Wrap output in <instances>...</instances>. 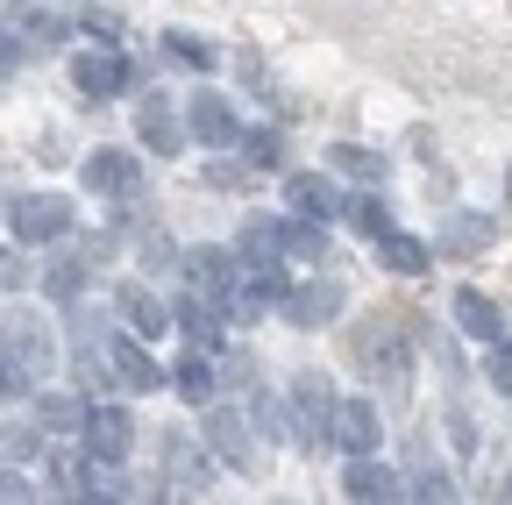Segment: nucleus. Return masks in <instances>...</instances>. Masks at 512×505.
<instances>
[{
    "label": "nucleus",
    "mask_w": 512,
    "mask_h": 505,
    "mask_svg": "<svg viewBox=\"0 0 512 505\" xmlns=\"http://www.w3.org/2000/svg\"><path fill=\"white\" fill-rule=\"evenodd\" d=\"M484 377H491V392H505L512 399V342L498 335V342H484Z\"/></svg>",
    "instance_id": "7c9ffc66"
},
{
    "label": "nucleus",
    "mask_w": 512,
    "mask_h": 505,
    "mask_svg": "<svg viewBox=\"0 0 512 505\" xmlns=\"http://www.w3.org/2000/svg\"><path fill=\"white\" fill-rule=\"evenodd\" d=\"M79 292H86V264H79V257H57V264H43V299L72 306Z\"/></svg>",
    "instance_id": "393cba45"
},
{
    "label": "nucleus",
    "mask_w": 512,
    "mask_h": 505,
    "mask_svg": "<svg viewBox=\"0 0 512 505\" xmlns=\"http://www.w3.org/2000/svg\"><path fill=\"white\" fill-rule=\"evenodd\" d=\"M0 349L15 356V370L29 377V385L57 377V335H50V321H36V313H15V321H0Z\"/></svg>",
    "instance_id": "f257e3e1"
},
{
    "label": "nucleus",
    "mask_w": 512,
    "mask_h": 505,
    "mask_svg": "<svg viewBox=\"0 0 512 505\" xmlns=\"http://www.w3.org/2000/svg\"><path fill=\"white\" fill-rule=\"evenodd\" d=\"M36 271H29V257H22V242L15 249H0V292H22Z\"/></svg>",
    "instance_id": "2f4dec72"
},
{
    "label": "nucleus",
    "mask_w": 512,
    "mask_h": 505,
    "mask_svg": "<svg viewBox=\"0 0 512 505\" xmlns=\"http://www.w3.org/2000/svg\"><path fill=\"white\" fill-rule=\"evenodd\" d=\"M15 29L36 36V43H57V36H64V22H57L50 8H36V0H22V8H15Z\"/></svg>",
    "instance_id": "c756f323"
},
{
    "label": "nucleus",
    "mask_w": 512,
    "mask_h": 505,
    "mask_svg": "<svg viewBox=\"0 0 512 505\" xmlns=\"http://www.w3.org/2000/svg\"><path fill=\"white\" fill-rule=\"evenodd\" d=\"M114 29H121V22H114L107 8H86V15H79V36H93V43H114Z\"/></svg>",
    "instance_id": "f704fd0d"
},
{
    "label": "nucleus",
    "mask_w": 512,
    "mask_h": 505,
    "mask_svg": "<svg viewBox=\"0 0 512 505\" xmlns=\"http://www.w3.org/2000/svg\"><path fill=\"white\" fill-rule=\"evenodd\" d=\"M79 185H86V193H100V200H136L143 164H136V150H93V157L79 164Z\"/></svg>",
    "instance_id": "423d86ee"
},
{
    "label": "nucleus",
    "mask_w": 512,
    "mask_h": 505,
    "mask_svg": "<svg viewBox=\"0 0 512 505\" xmlns=\"http://www.w3.org/2000/svg\"><path fill=\"white\" fill-rule=\"evenodd\" d=\"M178 271L192 278V292H207V299H235V278H242V257H235V249H178Z\"/></svg>",
    "instance_id": "0eeeda50"
},
{
    "label": "nucleus",
    "mask_w": 512,
    "mask_h": 505,
    "mask_svg": "<svg viewBox=\"0 0 512 505\" xmlns=\"http://www.w3.org/2000/svg\"><path fill=\"white\" fill-rule=\"evenodd\" d=\"M79 449L107 470H121L128 456H136V420H128V406H86L79 420Z\"/></svg>",
    "instance_id": "f03ea898"
},
{
    "label": "nucleus",
    "mask_w": 512,
    "mask_h": 505,
    "mask_svg": "<svg viewBox=\"0 0 512 505\" xmlns=\"http://www.w3.org/2000/svg\"><path fill=\"white\" fill-rule=\"evenodd\" d=\"M342 306H349V285H342V278H313V285H292V292L278 299V313H285L292 328H335Z\"/></svg>",
    "instance_id": "20e7f679"
},
{
    "label": "nucleus",
    "mask_w": 512,
    "mask_h": 505,
    "mask_svg": "<svg viewBox=\"0 0 512 505\" xmlns=\"http://www.w3.org/2000/svg\"><path fill=\"white\" fill-rule=\"evenodd\" d=\"M406 498H456V484H448V470H420V477H399Z\"/></svg>",
    "instance_id": "473e14b6"
},
{
    "label": "nucleus",
    "mask_w": 512,
    "mask_h": 505,
    "mask_svg": "<svg viewBox=\"0 0 512 505\" xmlns=\"http://www.w3.org/2000/svg\"><path fill=\"white\" fill-rule=\"evenodd\" d=\"M164 385H171L178 399H192V406H207V399H214V385H221V377H214V356H207V349H192V356L164 377Z\"/></svg>",
    "instance_id": "412c9836"
},
{
    "label": "nucleus",
    "mask_w": 512,
    "mask_h": 505,
    "mask_svg": "<svg viewBox=\"0 0 512 505\" xmlns=\"http://www.w3.org/2000/svg\"><path fill=\"white\" fill-rule=\"evenodd\" d=\"M72 200H64V193H22L15 207H8V228H15V242L22 249H36V242H64V235H72Z\"/></svg>",
    "instance_id": "7ed1b4c3"
},
{
    "label": "nucleus",
    "mask_w": 512,
    "mask_h": 505,
    "mask_svg": "<svg viewBox=\"0 0 512 505\" xmlns=\"http://www.w3.org/2000/svg\"><path fill=\"white\" fill-rule=\"evenodd\" d=\"M100 349H107V370H114V385H121V392H164V377H171V370L150 356V342H136V335L121 328V335H107Z\"/></svg>",
    "instance_id": "39448f33"
},
{
    "label": "nucleus",
    "mask_w": 512,
    "mask_h": 505,
    "mask_svg": "<svg viewBox=\"0 0 512 505\" xmlns=\"http://www.w3.org/2000/svg\"><path fill=\"white\" fill-rule=\"evenodd\" d=\"M136 136L150 143V157H185V143H192V136H185V121L171 114V100H164V93H150V100H143Z\"/></svg>",
    "instance_id": "dca6fc26"
},
{
    "label": "nucleus",
    "mask_w": 512,
    "mask_h": 505,
    "mask_svg": "<svg viewBox=\"0 0 512 505\" xmlns=\"http://www.w3.org/2000/svg\"><path fill=\"white\" fill-rule=\"evenodd\" d=\"M448 313H456V335H463V342H498V335H505L498 299H491V292H477V285H456Z\"/></svg>",
    "instance_id": "ddd939ff"
},
{
    "label": "nucleus",
    "mask_w": 512,
    "mask_h": 505,
    "mask_svg": "<svg viewBox=\"0 0 512 505\" xmlns=\"http://www.w3.org/2000/svg\"><path fill=\"white\" fill-rule=\"evenodd\" d=\"M171 328H178L192 349H207V356H214V349H221V328H228V306L207 299V292H185V299L171 306Z\"/></svg>",
    "instance_id": "1a4fd4ad"
},
{
    "label": "nucleus",
    "mask_w": 512,
    "mask_h": 505,
    "mask_svg": "<svg viewBox=\"0 0 512 505\" xmlns=\"http://www.w3.org/2000/svg\"><path fill=\"white\" fill-rule=\"evenodd\" d=\"M22 392H29V377L15 370V356H8V349H0V406H8V399H22Z\"/></svg>",
    "instance_id": "c9c22d12"
},
{
    "label": "nucleus",
    "mask_w": 512,
    "mask_h": 505,
    "mask_svg": "<svg viewBox=\"0 0 512 505\" xmlns=\"http://www.w3.org/2000/svg\"><path fill=\"white\" fill-rule=\"evenodd\" d=\"M342 491H349L356 505H384V498H406L399 470H392V463H377V456H349V470H342Z\"/></svg>",
    "instance_id": "f3484780"
},
{
    "label": "nucleus",
    "mask_w": 512,
    "mask_h": 505,
    "mask_svg": "<svg viewBox=\"0 0 512 505\" xmlns=\"http://www.w3.org/2000/svg\"><path fill=\"white\" fill-rule=\"evenodd\" d=\"M377 406L370 399H335V413H328V441L335 449H349V456H377Z\"/></svg>",
    "instance_id": "f8f14e48"
},
{
    "label": "nucleus",
    "mask_w": 512,
    "mask_h": 505,
    "mask_svg": "<svg viewBox=\"0 0 512 505\" xmlns=\"http://www.w3.org/2000/svg\"><path fill=\"white\" fill-rule=\"evenodd\" d=\"M328 164H335L342 178H363V185H384V171H392V157H384V150H363V143H335Z\"/></svg>",
    "instance_id": "4be33fe9"
},
{
    "label": "nucleus",
    "mask_w": 512,
    "mask_h": 505,
    "mask_svg": "<svg viewBox=\"0 0 512 505\" xmlns=\"http://www.w3.org/2000/svg\"><path fill=\"white\" fill-rule=\"evenodd\" d=\"M15 498H36V477H22L15 463L0 470V505H15Z\"/></svg>",
    "instance_id": "e433bc0d"
},
{
    "label": "nucleus",
    "mask_w": 512,
    "mask_h": 505,
    "mask_svg": "<svg viewBox=\"0 0 512 505\" xmlns=\"http://www.w3.org/2000/svg\"><path fill=\"white\" fill-rule=\"evenodd\" d=\"M292 406H299V441L320 449V441H328V413H335V392L320 385V370H299L292 377Z\"/></svg>",
    "instance_id": "4468645a"
},
{
    "label": "nucleus",
    "mask_w": 512,
    "mask_h": 505,
    "mask_svg": "<svg viewBox=\"0 0 512 505\" xmlns=\"http://www.w3.org/2000/svg\"><path fill=\"white\" fill-rule=\"evenodd\" d=\"M342 214H349V228H356L363 242H377L384 228H392V207H384L377 193H356V200H342Z\"/></svg>",
    "instance_id": "cd10ccee"
},
{
    "label": "nucleus",
    "mask_w": 512,
    "mask_h": 505,
    "mask_svg": "<svg viewBox=\"0 0 512 505\" xmlns=\"http://www.w3.org/2000/svg\"><path fill=\"white\" fill-rule=\"evenodd\" d=\"M235 143H242L249 171H285V136H278V129H242Z\"/></svg>",
    "instance_id": "a878e982"
},
{
    "label": "nucleus",
    "mask_w": 512,
    "mask_h": 505,
    "mask_svg": "<svg viewBox=\"0 0 512 505\" xmlns=\"http://www.w3.org/2000/svg\"><path fill=\"white\" fill-rule=\"evenodd\" d=\"M22 50H29V43H22L15 29H0V72H15V65H22Z\"/></svg>",
    "instance_id": "58836bf2"
},
{
    "label": "nucleus",
    "mask_w": 512,
    "mask_h": 505,
    "mask_svg": "<svg viewBox=\"0 0 512 505\" xmlns=\"http://www.w3.org/2000/svg\"><path fill=\"white\" fill-rule=\"evenodd\" d=\"M36 441H43V434H29V427H0V456H8V463H29Z\"/></svg>",
    "instance_id": "72a5a7b5"
},
{
    "label": "nucleus",
    "mask_w": 512,
    "mask_h": 505,
    "mask_svg": "<svg viewBox=\"0 0 512 505\" xmlns=\"http://www.w3.org/2000/svg\"><path fill=\"white\" fill-rule=\"evenodd\" d=\"M207 449H214L228 470H256V456H249V427H242V413H228V406H207Z\"/></svg>",
    "instance_id": "6ab92c4d"
},
{
    "label": "nucleus",
    "mask_w": 512,
    "mask_h": 505,
    "mask_svg": "<svg viewBox=\"0 0 512 505\" xmlns=\"http://www.w3.org/2000/svg\"><path fill=\"white\" fill-rule=\"evenodd\" d=\"M285 207L306 214V221H335V214H342L335 171H285Z\"/></svg>",
    "instance_id": "9d476101"
},
{
    "label": "nucleus",
    "mask_w": 512,
    "mask_h": 505,
    "mask_svg": "<svg viewBox=\"0 0 512 505\" xmlns=\"http://www.w3.org/2000/svg\"><path fill=\"white\" fill-rule=\"evenodd\" d=\"M271 242H278V257L328 264V221H306V214H271Z\"/></svg>",
    "instance_id": "2eb2a0df"
},
{
    "label": "nucleus",
    "mask_w": 512,
    "mask_h": 505,
    "mask_svg": "<svg viewBox=\"0 0 512 505\" xmlns=\"http://www.w3.org/2000/svg\"><path fill=\"white\" fill-rule=\"evenodd\" d=\"M79 420H86V406H79V399H64V392H36V427H43V434H79Z\"/></svg>",
    "instance_id": "5701e85b"
},
{
    "label": "nucleus",
    "mask_w": 512,
    "mask_h": 505,
    "mask_svg": "<svg viewBox=\"0 0 512 505\" xmlns=\"http://www.w3.org/2000/svg\"><path fill=\"white\" fill-rule=\"evenodd\" d=\"M249 420H256V434H264V441H292V427H285V399H271V392H256Z\"/></svg>",
    "instance_id": "c85d7f7f"
},
{
    "label": "nucleus",
    "mask_w": 512,
    "mask_h": 505,
    "mask_svg": "<svg viewBox=\"0 0 512 505\" xmlns=\"http://www.w3.org/2000/svg\"><path fill=\"white\" fill-rule=\"evenodd\" d=\"M72 86L86 93V100H114L121 86H128V65L114 50H86V57H72Z\"/></svg>",
    "instance_id": "a211bd4d"
},
{
    "label": "nucleus",
    "mask_w": 512,
    "mask_h": 505,
    "mask_svg": "<svg viewBox=\"0 0 512 505\" xmlns=\"http://www.w3.org/2000/svg\"><path fill=\"white\" fill-rule=\"evenodd\" d=\"M171 257H178V249H171V235H150V242H143V264H150V271H164Z\"/></svg>",
    "instance_id": "4c0bfd02"
},
{
    "label": "nucleus",
    "mask_w": 512,
    "mask_h": 505,
    "mask_svg": "<svg viewBox=\"0 0 512 505\" xmlns=\"http://www.w3.org/2000/svg\"><path fill=\"white\" fill-rule=\"evenodd\" d=\"M370 249H377V264H384V271H399V278H420V271H434V242H420V235H399V228H384Z\"/></svg>",
    "instance_id": "aec40b11"
},
{
    "label": "nucleus",
    "mask_w": 512,
    "mask_h": 505,
    "mask_svg": "<svg viewBox=\"0 0 512 505\" xmlns=\"http://www.w3.org/2000/svg\"><path fill=\"white\" fill-rule=\"evenodd\" d=\"M114 313H121V328L136 335V342H164V335H171V306H164L150 285H121V292H114Z\"/></svg>",
    "instance_id": "9b49d317"
},
{
    "label": "nucleus",
    "mask_w": 512,
    "mask_h": 505,
    "mask_svg": "<svg viewBox=\"0 0 512 505\" xmlns=\"http://www.w3.org/2000/svg\"><path fill=\"white\" fill-rule=\"evenodd\" d=\"M164 50L178 57V65H192V72H214L221 65V50L207 36H192V29H164Z\"/></svg>",
    "instance_id": "bb28decb"
},
{
    "label": "nucleus",
    "mask_w": 512,
    "mask_h": 505,
    "mask_svg": "<svg viewBox=\"0 0 512 505\" xmlns=\"http://www.w3.org/2000/svg\"><path fill=\"white\" fill-rule=\"evenodd\" d=\"M185 136H192V143H207V150H235L242 121H235L228 93H192V107H185Z\"/></svg>",
    "instance_id": "6e6552de"
},
{
    "label": "nucleus",
    "mask_w": 512,
    "mask_h": 505,
    "mask_svg": "<svg viewBox=\"0 0 512 505\" xmlns=\"http://www.w3.org/2000/svg\"><path fill=\"white\" fill-rule=\"evenodd\" d=\"M491 242V221L484 214H456L441 235H434V249H448V257H463V249H484Z\"/></svg>",
    "instance_id": "b1692460"
}]
</instances>
